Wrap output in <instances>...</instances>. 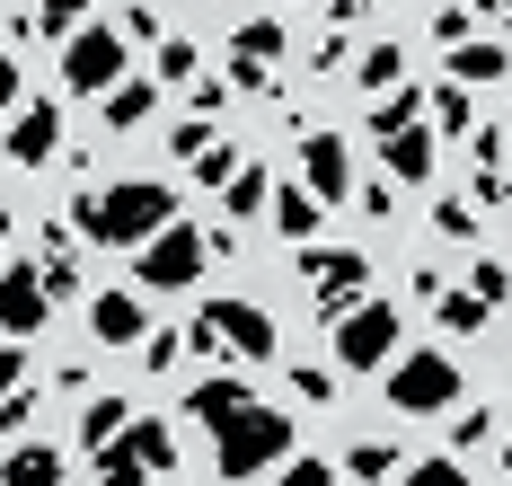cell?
Listing matches in <instances>:
<instances>
[{
  "mask_svg": "<svg viewBox=\"0 0 512 486\" xmlns=\"http://www.w3.org/2000/svg\"><path fill=\"white\" fill-rule=\"evenodd\" d=\"M168 221H177V186L168 177H115V186H89L71 204V230L89 248H151Z\"/></svg>",
  "mask_w": 512,
  "mask_h": 486,
  "instance_id": "cell-1",
  "label": "cell"
},
{
  "mask_svg": "<svg viewBox=\"0 0 512 486\" xmlns=\"http://www.w3.org/2000/svg\"><path fill=\"white\" fill-rule=\"evenodd\" d=\"M283 460H292V416L265 407V398H248L239 416L212 425V478L221 486H248V478H265V469H283Z\"/></svg>",
  "mask_w": 512,
  "mask_h": 486,
  "instance_id": "cell-2",
  "label": "cell"
},
{
  "mask_svg": "<svg viewBox=\"0 0 512 486\" xmlns=\"http://www.w3.org/2000/svg\"><path fill=\"white\" fill-rule=\"evenodd\" d=\"M460 363H451V354H398V363H389V407H398V416H451V407H460Z\"/></svg>",
  "mask_w": 512,
  "mask_h": 486,
  "instance_id": "cell-3",
  "label": "cell"
},
{
  "mask_svg": "<svg viewBox=\"0 0 512 486\" xmlns=\"http://www.w3.org/2000/svg\"><path fill=\"white\" fill-rule=\"evenodd\" d=\"M301 283L318 319H345L354 301H371V248H301Z\"/></svg>",
  "mask_w": 512,
  "mask_h": 486,
  "instance_id": "cell-4",
  "label": "cell"
},
{
  "mask_svg": "<svg viewBox=\"0 0 512 486\" xmlns=\"http://www.w3.org/2000/svg\"><path fill=\"white\" fill-rule=\"evenodd\" d=\"M336 363H345V372H389V363H398V310H389V301H354V310L336 319Z\"/></svg>",
  "mask_w": 512,
  "mask_h": 486,
  "instance_id": "cell-5",
  "label": "cell"
},
{
  "mask_svg": "<svg viewBox=\"0 0 512 486\" xmlns=\"http://www.w3.org/2000/svg\"><path fill=\"white\" fill-rule=\"evenodd\" d=\"M133 257H142V283H159V292H186V283L212 266V230H186V221H168L151 248H133Z\"/></svg>",
  "mask_w": 512,
  "mask_h": 486,
  "instance_id": "cell-6",
  "label": "cell"
},
{
  "mask_svg": "<svg viewBox=\"0 0 512 486\" xmlns=\"http://www.w3.org/2000/svg\"><path fill=\"white\" fill-rule=\"evenodd\" d=\"M53 319V283L36 257H18V266H0V336H45Z\"/></svg>",
  "mask_w": 512,
  "mask_h": 486,
  "instance_id": "cell-7",
  "label": "cell"
},
{
  "mask_svg": "<svg viewBox=\"0 0 512 486\" xmlns=\"http://www.w3.org/2000/svg\"><path fill=\"white\" fill-rule=\"evenodd\" d=\"M204 319L221 327V345H230L239 363H274V354H283V327H274L265 301H204Z\"/></svg>",
  "mask_w": 512,
  "mask_h": 486,
  "instance_id": "cell-8",
  "label": "cell"
},
{
  "mask_svg": "<svg viewBox=\"0 0 512 486\" xmlns=\"http://www.w3.org/2000/svg\"><path fill=\"white\" fill-rule=\"evenodd\" d=\"M62 80H71L80 98H106V89L124 80V36H106V27H80V36L62 45Z\"/></svg>",
  "mask_w": 512,
  "mask_h": 486,
  "instance_id": "cell-9",
  "label": "cell"
},
{
  "mask_svg": "<svg viewBox=\"0 0 512 486\" xmlns=\"http://www.w3.org/2000/svg\"><path fill=\"white\" fill-rule=\"evenodd\" d=\"M301 186L318 204H345V195H354V151H345V133H301Z\"/></svg>",
  "mask_w": 512,
  "mask_h": 486,
  "instance_id": "cell-10",
  "label": "cell"
},
{
  "mask_svg": "<svg viewBox=\"0 0 512 486\" xmlns=\"http://www.w3.org/2000/svg\"><path fill=\"white\" fill-rule=\"evenodd\" d=\"M106 451H124L142 478H168V469H177V425H159V416H133V425L115 433Z\"/></svg>",
  "mask_w": 512,
  "mask_h": 486,
  "instance_id": "cell-11",
  "label": "cell"
},
{
  "mask_svg": "<svg viewBox=\"0 0 512 486\" xmlns=\"http://www.w3.org/2000/svg\"><path fill=\"white\" fill-rule=\"evenodd\" d=\"M53 151H62V107H45V98H36V107L9 115V160H18V168H45Z\"/></svg>",
  "mask_w": 512,
  "mask_h": 486,
  "instance_id": "cell-12",
  "label": "cell"
},
{
  "mask_svg": "<svg viewBox=\"0 0 512 486\" xmlns=\"http://www.w3.org/2000/svg\"><path fill=\"white\" fill-rule=\"evenodd\" d=\"M89 336H98V345H142L151 319H142L133 292H89Z\"/></svg>",
  "mask_w": 512,
  "mask_h": 486,
  "instance_id": "cell-13",
  "label": "cell"
},
{
  "mask_svg": "<svg viewBox=\"0 0 512 486\" xmlns=\"http://www.w3.org/2000/svg\"><path fill=\"white\" fill-rule=\"evenodd\" d=\"M36 398H45V389H27V354H18V336H0V433L27 425Z\"/></svg>",
  "mask_w": 512,
  "mask_h": 486,
  "instance_id": "cell-14",
  "label": "cell"
},
{
  "mask_svg": "<svg viewBox=\"0 0 512 486\" xmlns=\"http://www.w3.org/2000/svg\"><path fill=\"white\" fill-rule=\"evenodd\" d=\"M256 389L239 372H212V380H195V389H186V416H195V425H221V416H239V407H248Z\"/></svg>",
  "mask_w": 512,
  "mask_h": 486,
  "instance_id": "cell-15",
  "label": "cell"
},
{
  "mask_svg": "<svg viewBox=\"0 0 512 486\" xmlns=\"http://www.w3.org/2000/svg\"><path fill=\"white\" fill-rule=\"evenodd\" d=\"M380 151H389V186H424V177H433V133H424V124L389 133Z\"/></svg>",
  "mask_w": 512,
  "mask_h": 486,
  "instance_id": "cell-16",
  "label": "cell"
},
{
  "mask_svg": "<svg viewBox=\"0 0 512 486\" xmlns=\"http://www.w3.org/2000/svg\"><path fill=\"white\" fill-rule=\"evenodd\" d=\"M512 71V54L495 45V36H468V45H451V80L460 89H486V80H504Z\"/></svg>",
  "mask_w": 512,
  "mask_h": 486,
  "instance_id": "cell-17",
  "label": "cell"
},
{
  "mask_svg": "<svg viewBox=\"0 0 512 486\" xmlns=\"http://www.w3.org/2000/svg\"><path fill=\"white\" fill-rule=\"evenodd\" d=\"M151 107H159V89L151 80H115V89H106V133H142V124H151Z\"/></svg>",
  "mask_w": 512,
  "mask_h": 486,
  "instance_id": "cell-18",
  "label": "cell"
},
{
  "mask_svg": "<svg viewBox=\"0 0 512 486\" xmlns=\"http://www.w3.org/2000/svg\"><path fill=\"white\" fill-rule=\"evenodd\" d=\"M0 486H62V451L53 442H18L0 460Z\"/></svg>",
  "mask_w": 512,
  "mask_h": 486,
  "instance_id": "cell-19",
  "label": "cell"
},
{
  "mask_svg": "<svg viewBox=\"0 0 512 486\" xmlns=\"http://www.w3.org/2000/svg\"><path fill=\"white\" fill-rule=\"evenodd\" d=\"M354 80L371 89V98H389V89H407V54H398L389 36H371V45H362V62H354Z\"/></svg>",
  "mask_w": 512,
  "mask_h": 486,
  "instance_id": "cell-20",
  "label": "cell"
},
{
  "mask_svg": "<svg viewBox=\"0 0 512 486\" xmlns=\"http://www.w3.org/2000/svg\"><path fill=\"white\" fill-rule=\"evenodd\" d=\"M36 266H45L53 292H71V283H80V248H71V230H62V221H45V230H36Z\"/></svg>",
  "mask_w": 512,
  "mask_h": 486,
  "instance_id": "cell-21",
  "label": "cell"
},
{
  "mask_svg": "<svg viewBox=\"0 0 512 486\" xmlns=\"http://www.w3.org/2000/svg\"><path fill=\"white\" fill-rule=\"evenodd\" d=\"M124 425H133V398H124V389H106V398H89V407H80V442H89V451H106Z\"/></svg>",
  "mask_w": 512,
  "mask_h": 486,
  "instance_id": "cell-22",
  "label": "cell"
},
{
  "mask_svg": "<svg viewBox=\"0 0 512 486\" xmlns=\"http://www.w3.org/2000/svg\"><path fill=\"white\" fill-rule=\"evenodd\" d=\"M221 204H230V221H256V213H274V177H265V168H239V177H230V186H221Z\"/></svg>",
  "mask_w": 512,
  "mask_h": 486,
  "instance_id": "cell-23",
  "label": "cell"
},
{
  "mask_svg": "<svg viewBox=\"0 0 512 486\" xmlns=\"http://www.w3.org/2000/svg\"><path fill=\"white\" fill-rule=\"evenodd\" d=\"M318 213H327V204H318V195H309L301 177H292V186H283V195H274V230H283V239H309V230H318Z\"/></svg>",
  "mask_w": 512,
  "mask_h": 486,
  "instance_id": "cell-24",
  "label": "cell"
},
{
  "mask_svg": "<svg viewBox=\"0 0 512 486\" xmlns=\"http://www.w3.org/2000/svg\"><path fill=\"white\" fill-rule=\"evenodd\" d=\"M27 18H36V36H62V45H71V36L89 27V0H36Z\"/></svg>",
  "mask_w": 512,
  "mask_h": 486,
  "instance_id": "cell-25",
  "label": "cell"
},
{
  "mask_svg": "<svg viewBox=\"0 0 512 486\" xmlns=\"http://www.w3.org/2000/svg\"><path fill=\"white\" fill-rule=\"evenodd\" d=\"M230 54H239V62H274V54H283V18H248V27L230 36Z\"/></svg>",
  "mask_w": 512,
  "mask_h": 486,
  "instance_id": "cell-26",
  "label": "cell"
},
{
  "mask_svg": "<svg viewBox=\"0 0 512 486\" xmlns=\"http://www.w3.org/2000/svg\"><path fill=\"white\" fill-rule=\"evenodd\" d=\"M415 107H433V98H415V89H389L380 107H371V142H389V133H407Z\"/></svg>",
  "mask_w": 512,
  "mask_h": 486,
  "instance_id": "cell-27",
  "label": "cell"
},
{
  "mask_svg": "<svg viewBox=\"0 0 512 486\" xmlns=\"http://www.w3.org/2000/svg\"><path fill=\"white\" fill-rule=\"evenodd\" d=\"M389 460H398L389 442H354V451H345L336 469H345V478H354V486H389Z\"/></svg>",
  "mask_w": 512,
  "mask_h": 486,
  "instance_id": "cell-28",
  "label": "cell"
},
{
  "mask_svg": "<svg viewBox=\"0 0 512 486\" xmlns=\"http://www.w3.org/2000/svg\"><path fill=\"white\" fill-rule=\"evenodd\" d=\"M433 124H442L451 142H460V133H477V107H468V89H460V80H442V89H433Z\"/></svg>",
  "mask_w": 512,
  "mask_h": 486,
  "instance_id": "cell-29",
  "label": "cell"
},
{
  "mask_svg": "<svg viewBox=\"0 0 512 486\" xmlns=\"http://www.w3.org/2000/svg\"><path fill=\"white\" fill-rule=\"evenodd\" d=\"M433 319L451 327V336H477V327H486V301H477V292H442V301H433Z\"/></svg>",
  "mask_w": 512,
  "mask_h": 486,
  "instance_id": "cell-30",
  "label": "cell"
},
{
  "mask_svg": "<svg viewBox=\"0 0 512 486\" xmlns=\"http://www.w3.org/2000/svg\"><path fill=\"white\" fill-rule=\"evenodd\" d=\"M433 239H477V204H460V195H442V204H433Z\"/></svg>",
  "mask_w": 512,
  "mask_h": 486,
  "instance_id": "cell-31",
  "label": "cell"
},
{
  "mask_svg": "<svg viewBox=\"0 0 512 486\" xmlns=\"http://www.w3.org/2000/svg\"><path fill=\"white\" fill-rule=\"evenodd\" d=\"M204 151H212V115H186V124L168 133V160H186V168H195Z\"/></svg>",
  "mask_w": 512,
  "mask_h": 486,
  "instance_id": "cell-32",
  "label": "cell"
},
{
  "mask_svg": "<svg viewBox=\"0 0 512 486\" xmlns=\"http://www.w3.org/2000/svg\"><path fill=\"white\" fill-rule=\"evenodd\" d=\"M468 292H477V301L495 310V301L512 292V266H504V257H477V266H468Z\"/></svg>",
  "mask_w": 512,
  "mask_h": 486,
  "instance_id": "cell-33",
  "label": "cell"
},
{
  "mask_svg": "<svg viewBox=\"0 0 512 486\" xmlns=\"http://www.w3.org/2000/svg\"><path fill=\"white\" fill-rule=\"evenodd\" d=\"M274 486H345V469H336V460H283Z\"/></svg>",
  "mask_w": 512,
  "mask_h": 486,
  "instance_id": "cell-34",
  "label": "cell"
},
{
  "mask_svg": "<svg viewBox=\"0 0 512 486\" xmlns=\"http://www.w3.org/2000/svg\"><path fill=\"white\" fill-rule=\"evenodd\" d=\"M468 442H495V416L486 407H451V451H468Z\"/></svg>",
  "mask_w": 512,
  "mask_h": 486,
  "instance_id": "cell-35",
  "label": "cell"
},
{
  "mask_svg": "<svg viewBox=\"0 0 512 486\" xmlns=\"http://www.w3.org/2000/svg\"><path fill=\"white\" fill-rule=\"evenodd\" d=\"M407 486H468L460 451H442V460H415V469H407Z\"/></svg>",
  "mask_w": 512,
  "mask_h": 486,
  "instance_id": "cell-36",
  "label": "cell"
},
{
  "mask_svg": "<svg viewBox=\"0 0 512 486\" xmlns=\"http://www.w3.org/2000/svg\"><path fill=\"white\" fill-rule=\"evenodd\" d=\"M292 389L309 407H336V372H318V363H292Z\"/></svg>",
  "mask_w": 512,
  "mask_h": 486,
  "instance_id": "cell-37",
  "label": "cell"
},
{
  "mask_svg": "<svg viewBox=\"0 0 512 486\" xmlns=\"http://www.w3.org/2000/svg\"><path fill=\"white\" fill-rule=\"evenodd\" d=\"M239 168H248V160H239V151H230V142H212L204 160H195V177H204V186H230V177H239Z\"/></svg>",
  "mask_w": 512,
  "mask_h": 486,
  "instance_id": "cell-38",
  "label": "cell"
},
{
  "mask_svg": "<svg viewBox=\"0 0 512 486\" xmlns=\"http://www.w3.org/2000/svg\"><path fill=\"white\" fill-rule=\"evenodd\" d=\"M159 80H195V45L186 36H159Z\"/></svg>",
  "mask_w": 512,
  "mask_h": 486,
  "instance_id": "cell-39",
  "label": "cell"
},
{
  "mask_svg": "<svg viewBox=\"0 0 512 486\" xmlns=\"http://www.w3.org/2000/svg\"><path fill=\"white\" fill-rule=\"evenodd\" d=\"M177 354H186V336H177V327L142 336V363H151V372H177Z\"/></svg>",
  "mask_w": 512,
  "mask_h": 486,
  "instance_id": "cell-40",
  "label": "cell"
},
{
  "mask_svg": "<svg viewBox=\"0 0 512 486\" xmlns=\"http://www.w3.org/2000/svg\"><path fill=\"white\" fill-rule=\"evenodd\" d=\"M433 36H442V45H468V36H477V9H468V0H451V9L433 18Z\"/></svg>",
  "mask_w": 512,
  "mask_h": 486,
  "instance_id": "cell-41",
  "label": "cell"
},
{
  "mask_svg": "<svg viewBox=\"0 0 512 486\" xmlns=\"http://www.w3.org/2000/svg\"><path fill=\"white\" fill-rule=\"evenodd\" d=\"M230 107V89H221V80H195V89H186V115H221Z\"/></svg>",
  "mask_w": 512,
  "mask_h": 486,
  "instance_id": "cell-42",
  "label": "cell"
},
{
  "mask_svg": "<svg viewBox=\"0 0 512 486\" xmlns=\"http://www.w3.org/2000/svg\"><path fill=\"white\" fill-rule=\"evenodd\" d=\"M345 54H354L345 36H318V45H309V71H345Z\"/></svg>",
  "mask_w": 512,
  "mask_h": 486,
  "instance_id": "cell-43",
  "label": "cell"
},
{
  "mask_svg": "<svg viewBox=\"0 0 512 486\" xmlns=\"http://www.w3.org/2000/svg\"><path fill=\"white\" fill-rule=\"evenodd\" d=\"M9 115H18V62L0 54V124H9Z\"/></svg>",
  "mask_w": 512,
  "mask_h": 486,
  "instance_id": "cell-44",
  "label": "cell"
},
{
  "mask_svg": "<svg viewBox=\"0 0 512 486\" xmlns=\"http://www.w3.org/2000/svg\"><path fill=\"white\" fill-rule=\"evenodd\" d=\"M362 9H389V0H336V18H362Z\"/></svg>",
  "mask_w": 512,
  "mask_h": 486,
  "instance_id": "cell-45",
  "label": "cell"
},
{
  "mask_svg": "<svg viewBox=\"0 0 512 486\" xmlns=\"http://www.w3.org/2000/svg\"><path fill=\"white\" fill-rule=\"evenodd\" d=\"M0 266H9V221H0Z\"/></svg>",
  "mask_w": 512,
  "mask_h": 486,
  "instance_id": "cell-46",
  "label": "cell"
},
{
  "mask_svg": "<svg viewBox=\"0 0 512 486\" xmlns=\"http://www.w3.org/2000/svg\"><path fill=\"white\" fill-rule=\"evenodd\" d=\"M468 9H504V0H468Z\"/></svg>",
  "mask_w": 512,
  "mask_h": 486,
  "instance_id": "cell-47",
  "label": "cell"
},
{
  "mask_svg": "<svg viewBox=\"0 0 512 486\" xmlns=\"http://www.w3.org/2000/svg\"><path fill=\"white\" fill-rule=\"evenodd\" d=\"M495 18H504V27H512V0H504V9H495Z\"/></svg>",
  "mask_w": 512,
  "mask_h": 486,
  "instance_id": "cell-48",
  "label": "cell"
},
{
  "mask_svg": "<svg viewBox=\"0 0 512 486\" xmlns=\"http://www.w3.org/2000/svg\"><path fill=\"white\" fill-rule=\"evenodd\" d=\"M504 469H512V433H504Z\"/></svg>",
  "mask_w": 512,
  "mask_h": 486,
  "instance_id": "cell-49",
  "label": "cell"
},
{
  "mask_svg": "<svg viewBox=\"0 0 512 486\" xmlns=\"http://www.w3.org/2000/svg\"><path fill=\"white\" fill-rule=\"evenodd\" d=\"M292 9H301V0H292Z\"/></svg>",
  "mask_w": 512,
  "mask_h": 486,
  "instance_id": "cell-50",
  "label": "cell"
}]
</instances>
